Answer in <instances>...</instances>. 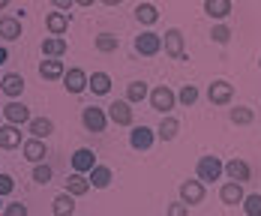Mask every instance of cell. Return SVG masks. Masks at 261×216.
I'll use <instances>...</instances> for the list:
<instances>
[{
	"label": "cell",
	"instance_id": "8d00e7d4",
	"mask_svg": "<svg viewBox=\"0 0 261 216\" xmlns=\"http://www.w3.org/2000/svg\"><path fill=\"white\" fill-rule=\"evenodd\" d=\"M12 189H15V180H12L9 174H0V198L12 195Z\"/></svg>",
	"mask_w": 261,
	"mask_h": 216
},
{
	"label": "cell",
	"instance_id": "2e32d148",
	"mask_svg": "<svg viewBox=\"0 0 261 216\" xmlns=\"http://www.w3.org/2000/svg\"><path fill=\"white\" fill-rule=\"evenodd\" d=\"M39 75L45 81H57L66 75V66H63V60H57V57H45L42 63H39Z\"/></svg>",
	"mask_w": 261,
	"mask_h": 216
},
{
	"label": "cell",
	"instance_id": "603a6c76",
	"mask_svg": "<svg viewBox=\"0 0 261 216\" xmlns=\"http://www.w3.org/2000/svg\"><path fill=\"white\" fill-rule=\"evenodd\" d=\"M51 210H54V216H72L75 213V195L60 192V195L51 201Z\"/></svg>",
	"mask_w": 261,
	"mask_h": 216
},
{
	"label": "cell",
	"instance_id": "f35d334b",
	"mask_svg": "<svg viewBox=\"0 0 261 216\" xmlns=\"http://www.w3.org/2000/svg\"><path fill=\"white\" fill-rule=\"evenodd\" d=\"M168 216H189V204H183V201H171V204H168Z\"/></svg>",
	"mask_w": 261,
	"mask_h": 216
},
{
	"label": "cell",
	"instance_id": "836d02e7",
	"mask_svg": "<svg viewBox=\"0 0 261 216\" xmlns=\"http://www.w3.org/2000/svg\"><path fill=\"white\" fill-rule=\"evenodd\" d=\"M243 213L246 216H261V192H252L243 198Z\"/></svg>",
	"mask_w": 261,
	"mask_h": 216
},
{
	"label": "cell",
	"instance_id": "1f68e13d",
	"mask_svg": "<svg viewBox=\"0 0 261 216\" xmlns=\"http://www.w3.org/2000/svg\"><path fill=\"white\" fill-rule=\"evenodd\" d=\"M198 96H201V93H198V87H195V84H183L180 93H177V102L189 108V105H195V102H198Z\"/></svg>",
	"mask_w": 261,
	"mask_h": 216
},
{
	"label": "cell",
	"instance_id": "52a82bcc",
	"mask_svg": "<svg viewBox=\"0 0 261 216\" xmlns=\"http://www.w3.org/2000/svg\"><path fill=\"white\" fill-rule=\"evenodd\" d=\"M162 48L168 57H174V60H189L186 51H183V33L177 27H171V30H165V36H162Z\"/></svg>",
	"mask_w": 261,
	"mask_h": 216
},
{
	"label": "cell",
	"instance_id": "c3c4849f",
	"mask_svg": "<svg viewBox=\"0 0 261 216\" xmlns=\"http://www.w3.org/2000/svg\"><path fill=\"white\" fill-rule=\"evenodd\" d=\"M0 78H3V75H0Z\"/></svg>",
	"mask_w": 261,
	"mask_h": 216
},
{
	"label": "cell",
	"instance_id": "ffe728a7",
	"mask_svg": "<svg viewBox=\"0 0 261 216\" xmlns=\"http://www.w3.org/2000/svg\"><path fill=\"white\" fill-rule=\"evenodd\" d=\"M0 36H3L6 42L21 39V18H15V15H3V18H0Z\"/></svg>",
	"mask_w": 261,
	"mask_h": 216
},
{
	"label": "cell",
	"instance_id": "ab89813d",
	"mask_svg": "<svg viewBox=\"0 0 261 216\" xmlns=\"http://www.w3.org/2000/svg\"><path fill=\"white\" fill-rule=\"evenodd\" d=\"M54 9H60V12H69L72 6H75V0H51Z\"/></svg>",
	"mask_w": 261,
	"mask_h": 216
},
{
	"label": "cell",
	"instance_id": "9c48e42d",
	"mask_svg": "<svg viewBox=\"0 0 261 216\" xmlns=\"http://www.w3.org/2000/svg\"><path fill=\"white\" fill-rule=\"evenodd\" d=\"M108 120L117 123V126H132V102L114 99V102L108 105Z\"/></svg>",
	"mask_w": 261,
	"mask_h": 216
},
{
	"label": "cell",
	"instance_id": "74e56055",
	"mask_svg": "<svg viewBox=\"0 0 261 216\" xmlns=\"http://www.w3.org/2000/svg\"><path fill=\"white\" fill-rule=\"evenodd\" d=\"M3 216H27V204H21V201L6 204V207H3Z\"/></svg>",
	"mask_w": 261,
	"mask_h": 216
},
{
	"label": "cell",
	"instance_id": "60d3db41",
	"mask_svg": "<svg viewBox=\"0 0 261 216\" xmlns=\"http://www.w3.org/2000/svg\"><path fill=\"white\" fill-rule=\"evenodd\" d=\"M6 60H9V51H6V48H3V45H0V66H3V63H6Z\"/></svg>",
	"mask_w": 261,
	"mask_h": 216
},
{
	"label": "cell",
	"instance_id": "cb8c5ba5",
	"mask_svg": "<svg viewBox=\"0 0 261 216\" xmlns=\"http://www.w3.org/2000/svg\"><path fill=\"white\" fill-rule=\"evenodd\" d=\"M66 192H69V195H75V198H81V195H87V192H90V180H87L84 174H79V171H72V174L66 177Z\"/></svg>",
	"mask_w": 261,
	"mask_h": 216
},
{
	"label": "cell",
	"instance_id": "f1b7e54d",
	"mask_svg": "<svg viewBox=\"0 0 261 216\" xmlns=\"http://www.w3.org/2000/svg\"><path fill=\"white\" fill-rule=\"evenodd\" d=\"M135 18H138V24H156L159 21V9L153 6V3H138L135 6Z\"/></svg>",
	"mask_w": 261,
	"mask_h": 216
},
{
	"label": "cell",
	"instance_id": "3957f363",
	"mask_svg": "<svg viewBox=\"0 0 261 216\" xmlns=\"http://www.w3.org/2000/svg\"><path fill=\"white\" fill-rule=\"evenodd\" d=\"M81 123L87 132H105L108 126V111L105 108H96V105H87L81 111Z\"/></svg>",
	"mask_w": 261,
	"mask_h": 216
},
{
	"label": "cell",
	"instance_id": "bcb514c9",
	"mask_svg": "<svg viewBox=\"0 0 261 216\" xmlns=\"http://www.w3.org/2000/svg\"><path fill=\"white\" fill-rule=\"evenodd\" d=\"M0 120H3V111H0ZM0 126H3V123H0Z\"/></svg>",
	"mask_w": 261,
	"mask_h": 216
},
{
	"label": "cell",
	"instance_id": "484cf974",
	"mask_svg": "<svg viewBox=\"0 0 261 216\" xmlns=\"http://www.w3.org/2000/svg\"><path fill=\"white\" fill-rule=\"evenodd\" d=\"M18 144H21V129H18V126H12V123L0 126V147H3V150H12V147H18Z\"/></svg>",
	"mask_w": 261,
	"mask_h": 216
},
{
	"label": "cell",
	"instance_id": "d6986e66",
	"mask_svg": "<svg viewBox=\"0 0 261 216\" xmlns=\"http://www.w3.org/2000/svg\"><path fill=\"white\" fill-rule=\"evenodd\" d=\"M21 150H24V159L33 162V165H36V162H45V156H48V153H45V141H39V138L24 141V144H21Z\"/></svg>",
	"mask_w": 261,
	"mask_h": 216
},
{
	"label": "cell",
	"instance_id": "f6af8a7d",
	"mask_svg": "<svg viewBox=\"0 0 261 216\" xmlns=\"http://www.w3.org/2000/svg\"><path fill=\"white\" fill-rule=\"evenodd\" d=\"M0 210H3V198H0Z\"/></svg>",
	"mask_w": 261,
	"mask_h": 216
},
{
	"label": "cell",
	"instance_id": "d4e9b609",
	"mask_svg": "<svg viewBox=\"0 0 261 216\" xmlns=\"http://www.w3.org/2000/svg\"><path fill=\"white\" fill-rule=\"evenodd\" d=\"M27 129H30L33 138H39V141H42V138H48V135L54 132V120H51V117H33V120L27 123Z\"/></svg>",
	"mask_w": 261,
	"mask_h": 216
},
{
	"label": "cell",
	"instance_id": "7bdbcfd3",
	"mask_svg": "<svg viewBox=\"0 0 261 216\" xmlns=\"http://www.w3.org/2000/svg\"><path fill=\"white\" fill-rule=\"evenodd\" d=\"M75 3H79V6H93L96 0H75Z\"/></svg>",
	"mask_w": 261,
	"mask_h": 216
},
{
	"label": "cell",
	"instance_id": "e0dca14e",
	"mask_svg": "<svg viewBox=\"0 0 261 216\" xmlns=\"http://www.w3.org/2000/svg\"><path fill=\"white\" fill-rule=\"evenodd\" d=\"M87 180H90V186L93 189H108L111 186V180H114V174H111V168L108 165H93L90 168V174H87Z\"/></svg>",
	"mask_w": 261,
	"mask_h": 216
},
{
	"label": "cell",
	"instance_id": "4dcf8cb0",
	"mask_svg": "<svg viewBox=\"0 0 261 216\" xmlns=\"http://www.w3.org/2000/svg\"><path fill=\"white\" fill-rule=\"evenodd\" d=\"M93 42H96V51H102V54H111L120 48V36H114V33H99Z\"/></svg>",
	"mask_w": 261,
	"mask_h": 216
},
{
	"label": "cell",
	"instance_id": "6da1fadb",
	"mask_svg": "<svg viewBox=\"0 0 261 216\" xmlns=\"http://www.w3.org/2000/svg\"><path fill=\"white\" fill-rule=\"evenodd\" d=\"M198 180L201 183H213V180H219L222 174H225V162L219 159V156H213V153H207V156H201L198 159Z\"/></svg>",
	"mask_w": 261,
	"mask_h": 216
},
{
	"label": "cell",
	"instance_id": "277c9868",
	"mask_svg": "<svg viewBox=\"0 0 261 216\" xmlns=\"http://www.w3.org/2000/svg\"><path fill=\"white\" fill-rule=\"evenodd\" d=\"M207 99L213 102V105H228V102L234 99V84L225 81V78H216L207 87Z\"/></svg>",
	"mask_w": 261,
	"mask_h": 216
},
{
	"label": "cell",
	"instance_id": "7402d4cb",
	"mask_svg": "<svg viewBox=\"0 0 261 216\" xmlns=\"http://www.w3.org/2000/svg\"><path fill=\"white\" fill-rule=\"evenodd\" d=\"M39 48H42V57H63L69 45H66V39H63V36H48V39H42V45H39Z\"/></svg>",
	"mask_w": 261,
	"mask_h": 216
},
{
	"label": "cell",
	"instance_id": "ee69618b",
	"mask_svg": "<svg viewBox=\"0 0 261 216\" xmlns=\"http://www.w3.org/2000/svg\"><path fill=\"white\" fill-rule=\"evenodd\" d=\"M9 6V0H0V9H6Z\"/></svg>",
	"mask_w": 261,
	"mask_h": 216
},
{
	"label": "cell",
	"instance_id": "8992f818",
	"mask_svg": "<svg viewBox=\"0 0 261 216\" xmlns=\"http://www.w3.org/2000/svg\"><path fill=\"white\" fill-rule=\"evenodd\" d=\"M0 111H3V120H6V123H12V126H24V123L33 120V117H30V108H27L24 102H15V99H12V102H6Z\"/></svg>",
	"mask_w": 261,
	"mask_h": 216
},
{
	"label": "cell",
	"instance_id": "d590c367",
	"mask_svg": "<svg viewBox=\"0 0 261 216\" xmlns=\"http://www.w3.org/2000/svg\"><path fill=\"white\" fill-rule=\"evenodd\" d=\"M210 39H213L216 45H225V42L231 39V30H228L225 24H216L213 30H210Z\"/></svg>",
	"mask_w": 261,
	"mask_h": 216
},
{
	"label": "cell",
	"instance_id": "f546056e",
	"mask_svg": "<svg viewBox=\"0 0 261 216\" xmlns=\"http://www.w3.org/2000/svg\"><path fill=\"white\" fill-rule=\"evenodd\" d=\"M150 96V87H147V81H132V84H126V102H144Z\"/></svg>",
	"mask_w": 261,
	"mask_h": 216
},
{
	"label": "cell",
	"instance_id": "d6a6232c",
	"mask_svg": "<svg viewBox=\"0 0 261 216\" xmlns=\"http://www.w3.org/2000/svg\"><path fill=\"white\" fill-rule=\"evenodd\" d=\"M231 123H237V126H246V123H252L255 120V114H252V108H243V105H237V108H231Z\"/></svg>",
	"mask_w": 261,
	"mask_h": 216
},
{
	"label": "cell",
	"instance_id": "5b68a950",
	"mask_svg": "<svg viewBox=\"0 0 261 216\" xmlns=\"http://www.w3.org/2000/svg\"><path fill=\"white\" fill-rule=\"evenodd\" d=\"M135 51L141 54V57H153V54H159L162 51V36L153 33V30L138 33V36H135Z\"/></svg>",
	"mask_w": 261,
	"mask_h": 216
},
{
	"label": "cell",
	"instance_id": "4fadbf2b",
	"mask_svg": "<svg viewBox=\"0 0 261 216\" xmlns=\"http://www.w3.org/2000/svg\"><path fill=\"white\" fill-rule=\"evenodd\" d=\"M219 198H222V204H228V207H234V204H243V198H246V192H243V183H237V180H228V183H222V189H219Z\"/></svg>",
	"mask_w": 261,
	"mask_h": 216
},
{
	"label": "cell",
	"instance_id": "7dc6e473",
	"mask_svg": "<svg viewBox=\"0 0 261 216\" xmlns=\"http://www.w3.org/2000/svg\"><path fill=\"white\" fill-rule=\"evenodd\" d=\"M258 66H261V57H258Z\"/></svg>",
	"mask_w": 261,
	"mask_h": 216
},
{
	"label": "cell",
	"instance_id": "e575fe53",
	"mask_svg": "<svg viewBox=\"0 0 261 216\" xmlns=\"http://www.w3.org/2000/svg\"><path fill=\"white\" fill-rule=\"evenodd\" d=\"M51 177H54L51 165H45V162H36L33 165V180L36 183H51Z\"/></svg>",
	"mask_w": 261,
	"mask_h": 216
},
{
	"label": "cell",
	"instance_id": "7c38bea8",
	"mask_svg": "<svg viewBox=\"0 0 261 216\" xmlns=\"http://www.w3.org/2000/svg\"><path fill=\"white\" fill-rule=\"evenodd\" d=\"M225 174H228V180H237V183H246L249 177H252V168H249V162L234 156V159L225 162Z\"/></svg>",
	"mask_w": 261,
	"mask_h": 216
},
{
	"label": "cell",
	"instance_id": "5bb4252c",
	"mask_svg": "<svg viewBox=\"0 0 261 216\" xmlns=\"http://www.w3.org/2000/svg\"><path fill=\"white\" fill-rule=\"evenodd\" d=\"M0 90H3L9 99L21 96V90H24V75H21V72H6V75L0 78Z\"/></svg>",
	"mask_w": 261,
	"mask_h": 216
},
{
	"label": "cell",
	"instance_id": "83f0119b",
	"mask_svg": "<svg viewBox=\"0 0 261 216\" xmlns=\"http://www.w3.org/2000/svg\"><path fill=\"white\" fill-rule=\"evenodd\" d=\"M177 132H180V123H177V117H162V123H159L156 129V138H162V141H174L177 138Z\"/></svg>",
	"mask_w": 261,
	"mask_h": 216
},
{
	"label": "cell",
	"instance_id": "44dd1931",
	"mask_svg": "<svg viewBox=\"0 0 261 216\" xmlns=\"http://www.w3.org/2000/svg\"><path fill=\"white\" fill-rule=\"evenodd\" d=\"M204 12L213 21H222L231 15V0H204Z\"/></svg>",
	"mask_w": 261,
	"mask_h": 216
},
{
	"label": "cell",
	"instance_id": "9a60e30c",
	"mask_svg": "<svg viewBox=\"0 0 261 216\" xmlns=\"http://www.w3.org/2000/svg\"><path fill=\"white\" fill-rule=\"evenodd\" d=\"M93 165H96V156H93L90 147H79V150L72 153V171H79V174H90Z\"/></svg>",
	"mask_w": 261,
	"mask_h": 216
},
{
	"label": "cell",
	"instance_id": "ac0fdd59",
	"mask_svg": "<svg viewBox=\"0 0 261 216\" xmlns=\"http://www.w3.org/2000/svg\"><path fill=\"white\" fill-rule=\"evenodd\" d=\"M45 27H48V33L51 36H63L66 30H69V12H48L45 15Z\"/></svg>",
	"mask_w": 261,
	"mask_h": 216
},
{
	"label": "cell",
	"instance_id": "4316f807",
	"mask_svg": "<svg viewBox=\"0 0 261 216\" xmlns=\"http://www.w3.org/2000/svg\"><path fill=\"white\" fill-rule=\"evenodd\" d=\"M87 90H93L96 96L111 93V75H108V72H93V75H90V81H87Z\"/></svg>",
	"mask_w": 261,
	"mask_h": 216
},
{
	"label": "cell",
	"instance_id": "ba28073f",
	"mask_svg": "<svg viewBox=\"0 0 261 216\" xmlns=\"http://www.w3.org/2000/svg\"><path fill=\"white\" fill-rule=\"evenodd\" d=\"M87 81H90V75H87L84 69H79V66H72V69H66V75H63V87H66V93L79 96V93L87 90Z\"/></svg>",
	"mask_w": 261,
	"mask_h": 216
},
{
	"label": "cell",
	"instance_id": "7a4b0ae2",
	"mask_svg": "<svg viewBox=\"0 0 261 216\" xmlns=\"http://www.w3.org/2000/svg\"><path fill=\"white\" fill-rule=\"evenodd\" d=\"M150 105H153V111H159V114L165 117L171 108L177 105V93H174L168 84H159V87L150 90Z\"/></svg>",
	"mask_w": 261,
	"mask_h": 216
},
{
	"label": "cell",
	"instance_id": "8fae6325",
	"mask_svg": "<svg viewBox=\"0 0 261 216\" xmlns=\"http://www.w3.org/2000/svg\"><path fill=\"white\" fill-rule=\"evenodd\" d=\"M180 201L183 204H201L204 201V183L201 180H183L180 183Z\"/></svg>",
	"mask_w": 261,
	"mask_h": 216
},
{
	"label": "cell",
	"instance_id": "b9f144b4",
	"mask_svg": "<svg viewBox=\"0 0 261 216\" xmlns=\"http://www.w3.org/2000/svg\"><path fill=\"white\" fill-rule=\"evenodd\" d=\"M105 6H120V3H123V0H102Z\"/></svg>",
	"mask_w": 261,
	"mask_h": 216
},
{
	"label": "cell",
	"instance_id": "30bf717a",
	"mask_svg": "<svg viewBox=\"0 0 261 216\" xmlns=\"http://www.w3.org/2000/svg\"><path fill=\"white\" fill-rule=\"evenodd\" d=\"M153 141H156V132L150 129V126H132V132H129V144H132V150H150L153 147Z\"/></svg>",
	"mask_w": 261,
	"mask_h": 216
}]
</instances>
